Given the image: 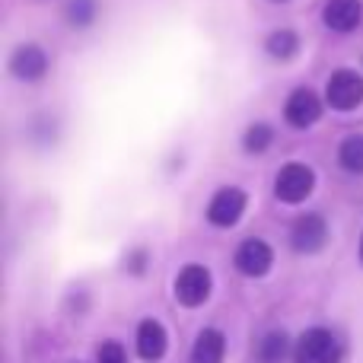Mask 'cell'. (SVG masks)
Returning a JSON list of instances; mask_svg holds the SVG:
<instances>
[{
	"mask_svg": "<svg viewBox=\"0 0 363 363\" xmlns=\"http://www.w3.org/2000/svg\"><path fill=\"white\" fill-rule=\"evenodd\" d=\"M290 357H294V363H341L345 360V345L328 328H309L296 338Z\"/></svg>",
	"mask_w": 363,
	"mask_h": 363,
	"instance_id": "1",
	"label": "cell"
},
{
	"mask_svg": "<svg viewBox=\"0 0 363 363\" xmlns=\"http://www.w3.org/2000/svg\"><path fill=\"white\" fill-rule=\"evenodd\" d=\"M315 188V172L309 169L306 163H287L277 169V179H274V194L277 201L284 204H300L313 194Z\"/></svg>",
	"mask_w": 363,
	"mask_h": 363,
	"instance_id": "2",
	"label": "cell"
},
{
	"mask_svg": "<svg viewBox=\"0 0 363 363\" xmlns=\"http://www.w3.org/2000/svg\"><path fill=\"white\" fill-rule=\"evenodd\" d=\"M325 102L332 108H338V112H351V108H357L363 102V77L357 70H335L332 80H328L325 86Z\"/></svg>",
	"mask_w": 363,
	"mask_h": 363,
	"instance_id": "3",
	"label": "cell"
},
{
	"mask_svg": "<svg viewBox=\"0 0 363 363\" xmlns=\"http://www.w3.org/2000/svg\"><path fill=\"white\" fill-rule=\"evenodd\" d=\"M211 287H213V281H211V271H207L204 264H185L176 277V300L182 306L194 309L211 296Z\"/></svg>",
	"mask_w": 363,
	"mask_h": 363,
	"instance_id": "4",
	"label": "cell"
},
{
	"mask_svg": "<svg viewBox=\"0 0 363 363\" xmlns=\"http://www.w3.org/2000/svg\"><path fill=\"white\" fill-rule=\"evenodd\" d=\"M325 242H328V223L322 213H306V217H300L294 223V230H290V245H294L296 252H303V255L319 252Z\"/></svg>",
	"mask_w": 363,
	"mask_h": 363,
	"instance_id": "5",
	"label": "cell"
},
{
	"mask_svg": "<svg viewBox=\"0 0 363 363\" xmlns=\"http://www.w3.org/2000/svg\"><path fill=\"white\" fill-rule=\"evenodd\" d=\"M245 191L236 185L230 188H220L217 194L211 198V204H207V220H211L213 226H233L239 223V217H242L245 211Z\"/></svg>",
	"mask_w": 363,
	"mask_h": 363,
	"instance_id": "6",
	"label": "cell"
},
{
	"mask_svg": "<svg viewBox=\"0 0 363 363\" xmlns=\"http://www.w3.org/2000/svg\"><path fill=\"white\" fill-rule=\"evenodd\" d=\"M274 264V252L264 239H245L236 249V268L242 271L245 277H264Z\"/></svg>",
	"mask_w": 363,
	"mask_h": 363,
	"instance_id": "7",
	"label": "cell"
},
{
	"mask_svg": "<svg viewBox=\"0 0 363 363\" xmlns=\"http://www.w3.org/2000/svg\"><path fill=\"white\" fill-rule=\"evenodd\" d=\"M10 74L26 83L42 80V77L48 74V55H45L38 45H19L10 55Z\"/></svg>",
	"mask_w": 363,
	"mask_h": 363,
	"instance_id": "8",
	"label": "cell"
},
{
	"mask_svg": "<svg viewBox=\"0 0 363 363\" xmlns=\"http://www.w3.org/2000/svg\"><path fill=\"white\" fill-rule=\"evenodd\" d=\"M284 115H287V121L294 128H313L315 121L322 118V99L313 93V89H294L287 99V106H284Z\"/></svg>",
	"mask_w": 363,
	"mask_h": 363,
	"instance_id": "9",
	"label": "cell"
},
{
	"mask_svg": "<svg viewBox=\"0 0 363 363\" xmlns=\"http://www.w3.org/2000/svg\"><path fill=\"white\" fill-rule=\"evenodd\" d=\"M322 19L332 32H354L363 19V4L360 0H328Z\"/></svg>",
	"mask_w": 363,
	"mask_h": 363,
	"instance_id": "10",
	"label": "cell"
},
{
	"mask_svg": "<svg viewBox=\"0 0 363 363\" xmlns=\"http://www.w3.org/2000/svg\"><path fill=\"white\" fill-rule=\"evenodd\" d=\"M166 328L160 325L157 319H144L138 325V354H140V360H147V363H157L160 357L166 354Z\"/></svg>",
	"mask_w": 363,
	"mask_h": 363,
	"instance_id": "11",
	"label": "cell"
},
{
	"mask_svg": "<svg viewBox=\"0 0 363 363\" xmlns=\"http://www.w3.org/2000/svg\"><path fill=\"white\" fill-rule=\"evenodd\" d=\"M226 354V338L217 328H204L191 347V363H223Z\"/></svg>",
	"mask_w": 363,
	"mask_h": 363,
	"instance_id": "12",
	"label": "cell"
},
{
	"mask_svg": "<svg viewBox=\"0 0 363 363\" xmlns=\"http://www.w3.org/2000/svg\"><path fill=\"white\" fill-rule=\"evenodd\" d=\"M287 354H294V351H290V338L284 332H268L255 347L258 363H284Z\"/></svg>",
	"mask_w": 363,
	"mask_h": 363,
	"instance_id": "13",
	"label": "cell"
},
{
	"mask_svg": "<svg viewBox=\"0 0 363 363\" xmlns=\"http://www.w3.org/2000/svg\"><path fill=\"white\" fill-rule=\"evenodd\" d=\"M264 48H268V55L274 57V61H290V57L300 51V35H296L294 29H277L268 35Z\"/></svg>",
	"mask_w": 363,
	"mask_h": 363,
	"instance_id": "14",
	"label": "cell"
},
{
	"mask_svg": "<svg viewBox=\"0 0 363 363\" xmlns=\"http://www.w3.org/2000/svg\"><path fill=\"white\" fill-rule=\"evenodd\" d=\"M338 163L341 169L363 176V134H347L338 147Z\"/></svg>",
	"mask_w": 363,
	"mask_h": 363,
	"instance_id": "15",
	"label": "cell"
},
{
	"mask_svg": "<svg viewBox=\"0 0 363 363\" xmlns=\"http://www.w3.org/2000/svg\"><path fill=\"white\" fill-rule=\"evenodd\" d=\"M271 140H274V131H271V125H264V121H258V125H252L249 131H245L242 144L249 153H264L271 147Z\"/></svg>",
	"mask_w": 363,
	"mask_h": 363,
	"instance_id": "16",
	"label": "cell"
},
{
	"mask_svg": "<svg viewBox=\"0 0 363 363\" xmlns=\"http://www.w3.org/2000/svg\"><path fill=\"white\" fill-rule=\"evenodd\" d=\"M96 19V0H70L67 4V23L77 29H86Z\"/></svg>",
	"mask_w": 363,
	"mask_h": 363,
	"instance_id": "17",
	"label": "cell"
},
{
	"mask_svg": "<svg viewBox=\"0 0 363 363\" xmlns=\"http://www.w3.org/2000/svg\"><path fill=\"white\" fill-rule=\"evenodd\" d=\"M96 363H128L125 347H121L118 341H106V345L99 347V354H96Z\"/></svg>",
	"mask_w": 363,
	"mask_h": 363,
	"instance_id": "18",
	"label": "cell"
},
{
	"mask_svg": "<svg viewBox=\"0 0 363 363\" xmlns=\"http://www.w3.org/2000/svg\"><path fill=\"white\" fill-rule=\"evenodd\" d=\"M144 262H147V252H144V249H138V252L131 255V262H128V268H131L134 274H140V271H144Z\"/></svg>",
	"mask_w": 363,
	"mask_h": 363,
	"instance_id": "19",
	"label": "cell"
},
{
	"mask_svg": "<svg viewBox=\"0 0 363 363\" xmlns=\"http://www.w3.org/2000/svg\"><path fill=\"white\" fill-rule=\"evenodd\" d=\"M360 258H363V239H360Z\"/></svg>",
	"mask_w": 363,
	"mask_h": 363,
	"instance_id": "20",
	"label": "cell"
}]
</instances>
